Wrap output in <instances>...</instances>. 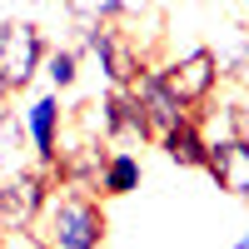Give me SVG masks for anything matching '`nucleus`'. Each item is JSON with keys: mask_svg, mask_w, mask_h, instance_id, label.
<instances>
[{"mask_svg": "<svg viewBox=\"0 0 249 249\" xmlns=\"http://www.w3.org/2000/svg\"><path fill=\"white\" fill-rule=\"evenodd\" d=\"M80 50H90L100 60V75H105V85H130L144 65V50L135 45L130 30H115L110 25H85V40H80Z\"/></svg>", "mask_w": 249, "mask_h": 249, "instance_id": "nucleus-5", "label": "nucleus"}, {"mask_svg": "<svg viewBox=\"0 0 249 249\" xmlns=\"http://www.w3.org/2000/svg\"><path fill=\"white\" fill-rule=\"evenodd\" d=\"M10 100H15V95H10L5 85H0V120H5V115H10Z\"/></svg>", "mask_w": 249, "mask_h": 249, "instance_id": "nucleus-15", "label": "nucleus"}, {"mask_svg": "<svg viewBox=\"0 0 249 249\" xmlns=\"http://www.w3.org/2000/svg\"><path fill=\"white\" fill-rule=\"evenodd\" d=\"M20 124H25V144L40 170H50L55 155H60V140H65V105H60V95L45 90L35 95L25 110H20Z\"/></svg>", "mask_w": 249, "mask_h": 249, "instance_id": "nucleus-6", "label": "nucleus"}, {"mask_svg": "<svg viewBox=\"0 0 249 249\" xmlns=\"http://www.w3.org/2000/svg\"><path fill=\"white\" fill-rule=\"evenodd\" d=\"M155 65H160V80H164V85H170L190 110L210 105L214 90L224 85L219 50H210V45H195V50H184V55H175V60H155Z\"/></svg>", "mask_w": 249, "mask_h": 249, "instance_id": "nucleus-2", "label": "nucleus"}, {"mask_svg": "<svg viewBox=\"0 0 249 249\" xmlns=\"http://www.w3.org/2000/svg\"><path fill=\"white\" fill-rule=\"evenodd\" d=\"M204 175H210L219 190H230V195L249 199V144H239V140L214 144L210 160H204Z\"/></svg>", "mask_w": 249, "mask_h": 249, "instance_id": "nucleus-8", "label": "nucleus"}, {"mask_svg": "<svg viewBox=\"0 0 249 249\" xmlns=\"http://www.w3.org/2000/svg\"><path fill=\"white\" fill-rule=\"evenodd\" d=\"M140 179H144L140 155L124 150V144H110L105 160H100V170H95V190H90V195H95V199H124V195L140 190Z\"/></svg>", "mask_w": 249, "mask_h": 249, "instance_id": "nucleus-7", "label": "nucleus"}, {"mask_svg": "<svg viewBox=\"0 0 249 249\" xmlns=\"http://www.w3.org/2000/svg\"><path fill=\"white\" fill-rule=\"evenodd\" d=\"M244 15H249V0H244Z\"/></svg>", "mask_w": 249, "mask_h": 249, "instance_id": "nucleus-17", "label": "nucleus"}, {"mask_svg": "<svg viewBox=\"0 0 249 249\" xmlns=\"http://www.w3.org/2000/svg\"><path fill=\"white\" fill-rule=\"evenodd\" d=\"M230 249H249V230H244V234H239V239H234Z\"/></svg>", "mask_w": 249, "mask_h": 249, "instance_id": "nucleus-16", "label": "nucleus"}, {"mask_svg": "<svg viewBox=\"0 0 249 249\" xmlns=\"http://www.w3.org/2000/svg\"><path fill=\"white\" fill-rule=\"evenodd\" d=\"M40 70H45V80H50V90H55V95H65V90H75V80H80V50H75V45L45 50Z\"/></svg>", "mask_w": 249, "mask_h": 249, "instance_id": "nucleus-10", "label": "nucleus"}, {"mask_svg": "<svg viewBox=\"0 0 249 249\" xmlns=\"http://www.w3.org/2000/svg\"><path fill=\"white\" fill-rule=\"evenodd\" d=\"M55 190L50 170L40 164H20L0 179V230H20V224H40V210Z\"/></svg>", "mask_w": 249, "mask_h": 249, "instance_id": "nucleus-4", "label": "nucleus"}, {"mask_svg": "<svg viewBox=\"0 0 249 249\" xmlns=\"http://www.w3.org/2000/svg\"><path fill=\"white\" fill-rule=\"evenodd\" d=\"M155 10V0H120V15L124 20H135V15H150Z\"/></svg>", "mask_w": 249, "mask_h": 249, "instance_id": "nucleus-14", "label": "nucleus"}, {"mask_svg": "<svg viewBox=\"0 0 249 249\" xmlns=\"http://www.w3.org/2000/svg\"><path fill=\"white\" fill-rule=\"evenodd\" d=\"M40 234L50 249H105L110 234L105 199L85 190H50L45 210H40Z\"/></svg>", "mask_w": 249, "mask_h": 249, "instance_id": "nucleus-1", "label": "nucleus"}, {"mask_svg": "<svg viewBox=\"0 0 249 249\" xmlns=\"http://www.w3.org/2000/svg\"><path fill=\"white\" fill-rule=\"evenodd\" d=\"M25 150H30L25 144V124H20V115L10 110L5 120H0V179L25 164Z\"/></svg>", "mask_w": 249, "mask_h": 249, "instance_id": "nucleus-11", "label": "nucleus"}, {"mask_svg": "<svg viewBox=\"0 0 249 249\" xmlns=\"http://www.w3.org/2000/svg\"><path fill=\"white\" fill-rule=\"evenodd\" d=\"M155 144L164 150V160H170V164H179V170H204V160H210V144H204L195 115H184L179 124L160 130V135H155Z\"/></svg>", "mask_w": 249, "mask_h": 249, "instance_id": "nucleus-9", "label": "nucleus"}, {"mask_svg": "<svg viewBox=\"0 0 249 249\" xmlns=\"http://www.w3.org/2000/svg\"><path fill=\"white\" fill-rule=\"evenodd\" d=\"M65 10L80 25H110V20H120V0H65Z\"/></svg>", "mask_w": 249, "mask_h": 249, "instance_id": "nucleus-12", "label": "nucleus"}, {"mask_svg": "<svg viewBox=\"0 0 249 249\" xmlns=\"http://www.w3.org/2000/svg\"><path fill=\"white\" fill-rule=\"evenodd\" d=\"M0 249H50L40 224H20V230H0Z\"/></svg>", "mask_w": 249, "mask_h": 249, "instance_id": "nucleus-13", "label": "nucleus"}, {"mask_svg": "<svg viewBox=\"0 0 249 249\" xmlns=\"http://www.w3.org/2000/svg\"><path fill=\"white\" fill-rule=\"evenodd\" d=\"M45 35L30 20H0V85L10 95H20L40 75V60H45Z\"/></svg>", "mask_w": 249, "mask_h": 249, "instance_id": "nucleus-3", "label": "nucleus"}]
</instances>
